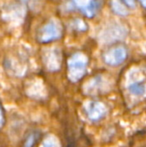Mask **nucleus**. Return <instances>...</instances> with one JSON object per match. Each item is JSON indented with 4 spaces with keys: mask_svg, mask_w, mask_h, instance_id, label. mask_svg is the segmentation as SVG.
<instances>
[{
    "mask_svg": "<svg viewBox=\"0 0 146 147\" xmlns=\"http://www.w3.org/2000/svg\"><path fill=\"white\" fill-rule=\"evenodd\" d=\"M42 61L45 68L50 72L58 71L62 63V55L59 49L47 48L42 53Z\"/></svg>",
    "mask_w": 146,
    "mask_h": 147,
    "instance_id": "obj_4",
    "label": "nucleus"
},
{
    "mask_svg": "<svg viewBox=\"0 0 146 147\" xmlns=\"http://www.w3.org/2000/svg\"><path fill=\"white\" fill-rule=\"evenodd\" d=\"M141 3V5H142V7H145V0H139Z\"/></svg>",
    "mask_w": 146,
    "mask_h": 147,
    "instance_id": "obj_16",
    "label": "nucleus"
},
{
    "mask_svg": "<svg viewBox=\"0 0 146 147\" xmlns=\"http://www.w3.org/2000/svg\"><path fill=\"white\" fill-rule=\"evenodd\" d=\"M127 34V30L119 24H113L102 31L100 39L105 43H112L123 39Z\"/></svg>",
    "mask_w": 146,
    "mask_h": 147,
    "instance_id": "obj_5",
    "label": "nucleus"
},
{
    "mask_svg": "<svg viewBox=\"0 0 146 147\" xmlns=\"http://www.w3.org/2000/svg\"><path fill=\"white\" fill-rule=\"evenodd\" d=\"M63 34V28L57 21H48L39 28L36 38L39 43L46 44L61 38Z\"/></svg>",
    "mask_w": 146,
    "mask_h": 147,
    "instance_id": "obj_2",
    "label": "nucleus"
},
{
    "mask_svg": "<svg viewBox=\"0 0 146 147\" xmlns=\"http://www.w3.org/2000/svg\"><path fill=\"white\" fill-rule=\"evenodd\" d=\"M127 89L129 93L135 97H143L145 94L144 74H130V79L127 82Z\"/></svg>",
    "mask_w": 146,
    "mask_h": 147,
    "instance_id": "obj_7",
    "label": "nucleus"
},
{
    "mask_svg": "<svg viewBox=\"0 0 146 147\" xmlns=\"http://www.w3.org/2000/svg\"><path fill=\"white\" fill-rule=\"evenodd\" d=\"M35 142H36V135L34 133H32L26 138L25 143H24V147H33Z\"/></svg>",
    "mask_w": 146,
    "mask_h": 147,
    "instance_id": "obj_12",
    "label": "nucleus"
},
{
    "mask_svg": "<svg viewBox=\"0 0 146 147\" xmlns=\"http://www.w3.org/2000/svg\"><path fill=\"white\" fill-rule=\"evenodd\" d=\"M125 7H129L131 9H134L136 7V0H122Z\"/></svg>",
    "mask_w": 146,
    "mask_h": 147,
    "instance_id": "obj_13",
    "label": "nucleus"
},
{
    "mask_svg": "<svg viewBox=\"0 0 146 147\" xmlns=\"http://www.w3.org/2000/svg\"><path fill=\"white\" fill-rule=\"evenodd\" d=\"M4 124V114H3V110H2L1 106H0V128L3 126Z\"/></svg>",
    "mask_w": 146,
    "mask_h": 147,
    "instance_id": "obj_14",
    "label": "nucleus"
},
{
    "mask_svg": "<svg viewBox=\"0 0 146 147\" xmlns=\"http://www.w3.org/2000/svg\"><path fill=\"white\" fill-rule=\"evenodd\" d=\"M73 4L88 18L94 17L98 9L97 0H72Z\"/></svg>",
    "mask_w": 146,
    "mask_h": 147,
    "instance_id": "obj_8",
    "label": "nucleus"
},
{
    "mask_svg": "<svg viewBox=\"0 0 146 147\" xmlns=\"http://www.w3.org/2000/svg\"><path fill=\"white\" fill-rule=\"evenodd\" d=\"M128 57V50L123 45H115L108 48L102 55L103 61L111 67H117L124 63Z\"/></svg>",
    "mask_w": 146,
    "mask_h": 147,
    "instance_id": "obj_3",
    "label": "nucleus"
},
{
    "mask_svg": "<svg viewBox=\"0 0 146 147\" xmlns=\"http://www.w3.org/2000/svg\"><path fill=\"white\" fill-rule=\"evenodd\" d=\"M110 7L115 14L119 16H127L128 15V9L124 6V4L121 3L118 0H111Z\"/></svg>",
    "mask_w": 146,
    "mask_h": 147,
    "instance_id": "obj_9",
    "label": "nucleus"
},
{
    "mask_svg": "<svg viewBox=\"0 0 146 147\" xmlns=\"http://www.w3.org/2000/svg\"><path fill=\"white\" fill-rule=\"evenodd\" d=\"M88 57L82 52H76L67 61V76L71 82H78L86 73Z\"/></svg>",
    "mask_w": 146,
    "mask_h": 147,
    "instance_id": "obj_1",
    "label": "nucleus"
},
{
    "mask_svg": "<svg viewBox=\"0 0 146 147\" xmlns=\"http://www.w3.org/2000/svg\"><path fill=\"white\" fill-rule=\"evenodd\" d=\"M20 1L23 2V3L29 4V3H32V2H34V1H37V0H20Z\"/></svg>",
    "mask_w": 146,
    "mask_h": 147,
    "instance_id": "obj_15",
    "label": "nucleus"
},
{
    "mask_svg": "<svg viewBox=\"0 0 146 147\" xmlns=\"http://www.w3.org/2000/svg\"><path fill=\"white\" fill-rule=\"evenodd\" d=\"M84 110L88 119L93 122L101 120L106 116V113H107L106 106L100 101H90L87 104H85Z\"/></svg>",
    "mask_w": 146,
    "mask_h": 147,
    "instance_id": "obj_6",
    "label": "nucleus"
},
{
    "mask_svg": "<svg viewBox=\"0 0 146 147\" xmlns=\"http://www.w3.org/2000/svg\"><path fill=\"white\" fill-rule=\"evenodd\" d=\"M73 27L78 31H85L87 29V25L81 19H75L73 21Z\"/></svg>",
    "mask_w": 146,
    "mask_h": 147,
    "instance_id": "obj_11",
    "label": "nucleus"
},
{
    "mask_svg": "<svg viewBox=\"0 0 146 147\" xmlns=\"http://www.w3.org/2000/svg\"><path fill=\"white\" fill-rule=\"evenodd\" d=\"M40 147H60V142L54 136H47Z\"/></svg>",
    "mask_w": 146,
    "mask_h": 147,
    "instance_id": "obj_10",
    "label": "nucleus"
}]
</instances>
